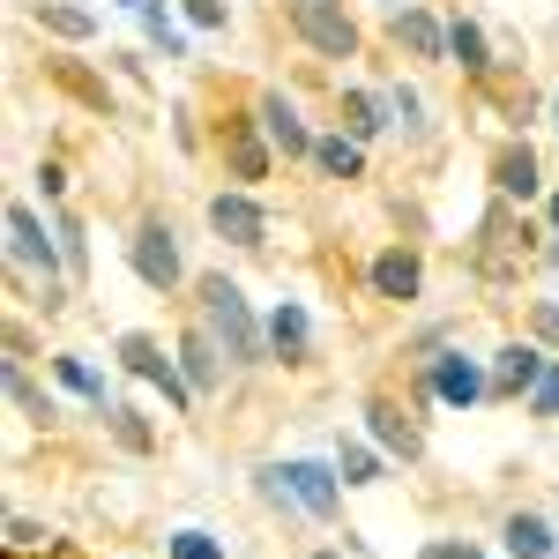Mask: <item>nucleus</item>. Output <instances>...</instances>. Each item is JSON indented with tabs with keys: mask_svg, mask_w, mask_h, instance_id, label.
Segmentation results:
<instances>
[{
	"mask_svg": "<svg viewBox=\"0 0 559 559\" xmlns=\"http://www.w3.org/2000/svg\"><path fill=\"white\" fill-rule=\"evenodd\" d=\"M194 321L224 344L231 373H261V366H276V358H269V313H254V299L239 292V276L202 269V276H194Z\"/></svg>",
	"mask_w": 559,
	"mask_h": 559,
	"instance_id": "f257e3e1",
	"label": "nucleus"
},
{
	"mask_svg": "<svg viewBox=\"0 0 559 559\" xmlns=\"http://www.w3.org/2000/svg\"><path fill=\"white\" fill-rule=\"evenodd\" d=\"M545 254V216L515 210V202H485V216H477V239H471V269L477 284H492V292H508L530 261Z\"/></svg>",
	"mask_w": 559,
	"mask_h": 559,
	"instance_id": "f03ea898",
	"label": "nucleus"
},
{
	"mask_svg": "<svg viewBox=\"0 0 559 559\" xmlns=\"http://www.w3.org/2000/svg\"><path fill=\"white\" fill-rule=\"evenodd\" d=\"M0 231H8V269H23L31 292H38V306H45V313H60V306L75 299V276H68V254H60L52 216H38L31 202H8Z\"/></svg>",
	"mask_w": 559,
	"mask_h": 559,
	"instance_id": "7ed1b4c3",
	"label": "nucleus"
},
{
	"mask_svg": "<svg viewBox=\"0 0 559 559\" xmlns=\"http://www.w3.org/2000/svg\"><path fill=\"white\" fill-rule=\"evenodd\" d=\"M411 403H440V411H463L471 418L477 403H492V358L448 344L432 366H411Z\"/></svg>",
	"mask_w": 559,
	"mask_h": 559,
	"instance_id": "20e7f679",
	"label": "nucleus"
},
{
	"mask_svg": "<svg viewBox=\"0 0 559 559\" xmlns=\"http://www.w3.org/2000/svg\"><path fill=\"white\" fill-rule=\"evenodd\" d=\"M128 269H134V284H142V292H157V299H179V292H194L173 216H157V210L134 216V231H128Z\"/></svg>",
	"mask_w": 559,
	"mask_h": 559,
	"instance_id": "39448f33",
	"label": "nucleus"
},
{
	"mask_svg": "<svg viewBox=\"0 0 559 559\" xmlns=\"http://www.w3.org/2000/svg\"><path fill=\"white\" fill-rule=\"evenodd\" d=\"M112 358H120V373H128V381L157 388L173 418H194V403H202V395H194V381L179 373V350H165V336H150V329H128V336L112 344Z\"/></svg>",
	"mask_w": 559,
	"mask_h": 559,
	"instance_id": "423d86ee",
	"label": "nucleus"
},
{
	"mask_svg": "<svg viewBox=\"0 0 559 559\" xmlns=\"http://www.w3.org/2000/svg\"><path fill=\"white\" fill-rule=\"evenodd\" d=\"M284 23L313 60H358L366 52V31H358V15L344 0H284Z\"/></svg>",
	"mask_w": 559,
	"mask_h": 559,
	"instance_id": "0eeeda50",
	"label": "nucleus"
},
{
	"mask_svg": "<svg viewBox=\"0 0 559 559\" xmlns=\"http://www.w3.org/2000/svg\"><path fill=\"white\" fill-rule=\"evenodd\" d=\"M216 165H224L231 187H261V179L276 173V142L261 134L254 105H239V112H224V120H216Z\"/></svg>",
	"mask_w": 559,
	"mask_h": 559,
	"instance_id": "6e6552de",
	"label": "nucleus"
},
{
	"mask_svg": "<svg viewBox=\"0 0 559 559\" xmlns=\"http://www.w3.org/2000/svg\"><path fill=\"white\" fill-rule=\"evenodd\" d=\"M366 440L381 448L388 463H426V426H418V403H403V395H388V388H373L366 395Z\"/></svg>",
	"mask_w": 559,
	"mask_h": 559,
	"instance_id": "1a4fd4ad",
	"label": "nucleus"
},
{
	"mask_svg": "<svg viewBox=\"0 0 559 559\" xmlns=\"http://www.w3.org/2000/svg\"><path fill=\"white\" fill-rule=\"evenodd\" d=\"M254 120H261V134L276 142V157L284 165H313V142H321V128L299 112V97L284 83H261L254 90Z\"/></svg>",
	"mask_w": 559,
	"mask_h": 559,
	"instance_id": "9d476101",
	"label": "nucleus"
},
{
	"mask_svg": "<svg viewBox=\"0 0 559 559\" xmlns=\"http://www.w3.org/2000/svg\"><path fill=\"white\" fill-rule=\"evenodd\" d=\"M366 292L381 306H418L426 299V247L418 239H388L381 254L366 261Z\"/></svg>",
	"mask_w": 559,
	"mask_h": 559,
	"instance_id": "9b49d317",
	"label": "nucleus"
},
{
	"mask_svg": "<svg viewBox=\"0 0 559 559\" xmlns=\"http://www.w3.org/2000/svg\"><path fill=\"white\" fill-rule=\"evenodd\" d=\"M388 45L418 68H448V15L426 8V0H395L388 8Z\"/></svg>",
	"mask_w": 559,
	"mask_h": 559,
	"instance_id": "f8f14e48",
	"label": "nucleus"
},
{
	"mask_svg": "<svg viewBox=\"0 0 559 559\" xmlns=\"http://www.w3.org/2000/svg\"><path fill=\"white\" fill-rule=\"evenodd\" d=\"M485 179H492V194H500V202H515V210H537V202H545V187H552V179H545V157H537L522 134H508V142L485 157Z\"/></svg>",
	"mask_w": 559,
	"mask_h": 559,
	"instance_id": "ddd939ff",
	"label": "nucleus"
},
{
	"mask_svg": "<svg viewBox=\"0 0 559 559\" xmlns=\"http://www.w3.org/2000/svg\"><path fill=\"white\" fill-rule=\"evenodd\" d=\"M202 216H210L216 239H224V247H239V254H261V247H269V210H261L254 187H216Z\"/></svg>",
	"mask_w": 559,
	"mask_h": 559,
	"instance_id": "4468645a",
	"label": "nucleus"
},
{
	"mask_svg": "<svg viewBox=\"0 0 559 559\" xmlns=\"http://www.w3.org/2000/svg\"><path fill=\"white\" fill-rule=\"evenodd\" d=\"M284 477H292V492H299L306 522H336L344 515V471H336V455H284Z\"/></svg>",
	"mask_w": 559,
	"mask_h": 559,
	"instance_id": "2eb2a0df",
	"label": "nucleus"
},
{
	"mask_svg": "<svg viewBox=\"0 0 559 559\" xmlns=\"http://www.w3.org/2000/svg\"><path fill=\"white\" fill-rule=\"evenodd\" d=\"M448 68H455V75H463L471 90H492V83H500V52H492V31H485L477 15H463V8L448 15Z\"/></svg>",
	"mask_w": 559,
	"mask_h": 559,
	"instance_id": "dca6fc26",
	"label": "nucleus"
},
{
	"mask_svg": "<svg viewBox=\"0 0 559 559\" xmlns=\"http://www.w3.org/2000/svg\"><path fill=\"white\" fill-rule=\"evenodd\" d=\"M545 366H552V350L537 336H508L492 350V403H530V388L545 381Z\"/></svg>",
	"mask_w": 559,
	"mask_h": 559,
	"instance_id": "f3484780",
	"label": "nucleus"
},
{
	"mask_svg": "<svg viewBox=\"0 0 559 559\" xmlns=\"http://www.w3.org/2000/svg\"><path fill=\"white\" fill-rule=\"evenodd\" d=\"M45 83L60 90V97H75L90 120H120V97H112V83H105L97 68H83V60H60V52H45Z\"/></svg>",
	"mask_w": 559,
	"mask_h": 559,
	"instance_id": "a211bd4d",
	"label": "nucleus"
},
{
	"mask_svg": "<svg viewBox=\"0 0 559 559\" xmlns=\"http://www.w3.org/2000/svg\"><path fill=\"white\" fill-rule=\"evenodd\" d=\"M336 128L358 134L366 150L395 134V112H388V90H366V83H336Z\"/></svg>",
	"mask_w": 559,
	"mask_h": 559,
	"instance_id": "6ab92c4d",
	"label": "nucleus"
},
{
	"mask_svg": "<svg viewBox=\"0 0 559 559\" xmlns=\"http://www.w3.org/2000/svg\"><path fill=\"white\" fill-rule=\"evenodd\" d=\"M173 350H179V373L194 381V395H216V388H224V366H231V358H224V344H216L194 313H187V329L173 336Z\"/></svg>",
	"mask_w": 559,
	"mask_h": 559,
	"instance_id": "aec40b11",
	"label": "nucleus"
},
{
	"mask_svg": "<svg viewBox=\"0 0 559 559\" xmlns=\"http://www.w3.org/2000/svg\"><path fill=\"white\" fill-rule=\"evenodd\" d=\"M269 358L276 366H313V313H306L299 299H276L269 306Z\"/></svg>",
	"mask_w": 559,
	"mask_h": 559,
	"instance_id": "412c9836",
	"label": "nucleus"
},
{
	"mask_svg": "<svg viewBox=\"0 0 559 559\" xmlns=\"http://www.w3.org/2000/svg\"><path fill=\"white\" fill-rule=\"evenodd\" d=\"M0 388H8V403H15V418H23V426H38V432L60 426V395H52V388H45L31 366L0 358Z\"/></svg>",
	"mask_w": 559,
	"mask_h": 559,
	"instance_id": "4be33fe9",
	"label": "nucleus"
},
{
	"mask_svg": "<svg viewBox=\"0 0 559 559\" xmlns=\"http://www.w3.org/2000/svg\"><path fill=\"white\" fill-rule=\"evenodd\" d=\"M313 173L336 179V187H358V179H373V150H366L358 134H344V128H321V142H313Z\"/></svg>",
	"mask_w": 559,
	"mask_h": 559,
	"instance_id": "5701e85b",
	"label": "nucleus"
},
{
	"mask_svg": "<svg viewBox=\"0 0 559 559\" xmlns=\"http://www.w3.org/2000/svg\"><path fill=\"white\" fill-rule=\"evenodd\" d=\"M500 552L508 559H559V522L537 508H508L500 515Z\"/></svg>",
	"mask_w": 559,
	"mask_h": 559,
	"instance_id": "b1692460",
	"label": "nucleus"
},
{
	"mask_svg": "<svg viewBox=\"0 0 559 559\" xmlns=\"http://www.w3.org/2000/svg\"><path fill=\"white\" fill-rule=\"evenodd\" d=\"M134 23H142V38H150V52H157V60H194V31H187L179 0H150Z\"/></svg>",
	"mask_w": 559,
	"mask_h": 559,
	"instance_id": "393cba45",
	"label": "nucleus"
},
{
	"mask_svg": "<svg viewBox=\"0 0 559 559\" xmlns=\"http://www.w3.org/2000/svg\"><path fill=\"white\" fill-rule=\"evenodd\" d=\"M52 381L68 388V395H83V403H90V418H105V411H112V403H120V395H112V388H105V373H97V366H90L83 350H52Z\"/></svg>",
	"mask_w": 559,
	"mask_h": 559,
	"instance_id": "a878e982",
	"label": "nucleus"
},
{
	"mask_svg": "<svg viewBox=\"0 0 559 559\" xmlns=\"http://www.w3.org/2000/svg\"><path fill=\"white\" fill-rule=\"evenodd\" d=\"M31 23H38L45 38H60V45H90L105 23H97V8H83V0H38L31 8Z\"/></svg>",
	"mask_w": 559,
	"mask_h": 559,
	"instance_id": "bb28decb",
	"label": "nucleus"
},
{
	"mask_svg": "<svg viewBox=\"0 0 559 559\" xmlns=\"http://www.w3.org/2000/svg\"><path fill=\"white\" fill-rule=\"evenodd\" d=\"M60 545H68V537H60L52 522H38V515H8L0 522V552L8 559H52Z\"/></svg>",
	"mask_w": 559,
	"mask_h": 559,
	"instance_id": "cd10ccee",
	"label": "nucleus"
},
{
	"mask_svg": "<svg viewBox=\"0 0 559 559\" xmlns=\"http://www.w3.org/2000/svg\"><path fill=\"white\" fill-rule=\"evenodd\" d=\"M105 432H112V448L134 455V463H150V455H157V426H150L134 403H112V411H105Z\"/></svg>",
	"mask_w": 559,
	"mask_h": 559,
	"instance_id": "c85d7f7f",
	"label": "nucleus"
},
{
	"mask_svg": "<svg viewBox=\"0 0 559 559\" xmlns=\"http://www.w3.org/2000/svg\"><path fill=\"white\" fill-rule=\"evenodd\" d=\"M254 500L276 522H306V508H299V492H292V477H284V463H254Z\"/></svg>",
	"mask_w": 559,
	"mask_h": 559,
	"instance_id": "c756f323",
	"label": "nucleus"
},
{
	"mask_svg": "<svg viewBox=\"0 0 559 559\" xmlns=\"http://www.w3.org/2000/svg\"><path fill=\"white\" fill-rule=\"evenodd\" d=\"M336 471H344V485L358 492V485H381V471H388V455L358 432V440H336Z\"/></svg>",
	"mask_w": 559,
	"mask_h": 559,
	"instance_id": "7c9ffc66",
	"label": "nucleus"
},
{
	"mask_svg": "<svg viewBox=\"0 0 559 559\" xmlns=\"http://www.w3.org/2000/svg\"><path fill=\"white\" fill-rule=\"evenodd\" d=\"M52 231H60V254H68V276L83 284V276H90V224H83V210H68V202H60V210H52Z\"/></svg>",
	"mask_w": 559,
	"mask_h": 559,
	"instance_id": "2f4dec72",
	"label": "nucleus"
},
{
	"mask_svg": "<svg viewBox=\"0 0 559 559\" xmlns=\"http://www.w3.org/2000/svg\"><path fill=\"white\" fill-rule=\"evenodd\" d=\"M388 112H395L403 142H426V134H432V120H426V90H418V83H388Z\"/></svg>",
	"mask_w": 559,
	"mask_h": 559,
	"instance_id": "473e14b6",
	"label": "nucleus"
},
{
	"mask_svg": "<svg viewBox=\"0 0 559 559\" xmlns=\"http://www.w3.org/2000/svg\"><path fill=\"white\" fill-rule=\"evenodd\" d=\"M179 15H187V31H202V38H224V31H231V0H179Z\"/></svg>",
	"mask_w": 559,
	"mask_h": 559,
	"instance_id": "72a5a7b5",
	"label": "nucleus"
},
{
	"mask_svg": "<svg viewBox=\"0 0 559 559\" xmlns=\"http://www.w3.org/2000/svg\"><path fill=\"white\" fill-rule=\"evenodd\" d=\"M522 336H537V344L559 358V299H530L522 306Z\"/></svg>",
	"mask_w": 559,
	"mask_h": 559,
	"instance_id": "f704fd0d",
	"label": "nucleus"
},
{
	"mask_svg": "<svg viewBox=\"0 0 559 559\" xmlns=\"http://www.w3.org/2000/svg\"><path fill=\"white\" fill-rule=\"evenodd\" d=\"M165 559H224V537L216 530H173L165 537Z\"/></svg>",
	"mask_w": 559,
	"mask_h": 559,
	"instance_id": "c9c22d12",
	"label": "nucleus"
},
{
	"mask_svg": "<svg viewBox=\"0 0 559 559\" xmlns=\"http://www.w3.org/2000/svg\"><path fill=\"white\" fill-rule=\"evenodd\" d=\"M522 411H530V418H545V426H559V358L545 366V381L530 388V403H522Z\"/></svg>",
	"mask_w": 559,
	"mask_h": 559,
	"instance_id": "e433bc0d",
	"label": "nucleus"
},
{
	"mask_svg": "<svg viewBox=\"0 0 559 559\" xmlns=\"http://www.w3.org/2000/svg\"><path fill=\"white\" fill-rule=\"evenodd\" d=\"M0 350H8V358H15V366H31V358H38V329H31V321H23V313H15V321H8V329H0Z\"/></svg>",
	"mask_w": 559,
	"mask_h": 559,
	"instance_id": "4c0bfd02",
	"label": "nucleus"
},
{
	"mask_svg": "<svg viewBox=\"0 0 559 559\" xmlns=\"http://www.w3.org/2000/svg\"><path fill=\"white\" fill-rule=\"evenodd\" d=\"M411 559H485V545L477 537H426Z\"/></svg>",
	"mask_w": 559,
	"mask_h": 559,
	"instance_id": "58836bf2",
	"label": "nucleus"
},
{
	"mask_svg": "<svg viewBox=\"0 0 559 559\" xmlns=\"http://www.w3.org/2000/svg\"><path fill=\"white\" fill-rule=\"evenodd\" d=\"M38 187H45V210H60L68 202V165L60 157H38Z\"/></svg>",
	"mask_w": 559,
	"mask_h": 559,
	"instance_id": "ea45409f",
	"label": "nucleus"
},
{
	"mask_svg": "<svg viewBox=\"0 0 559 559\" xmlns=\"http://www.w3.org/2000/svg\"><path fill=\"white\" fill-rule=\"evenodd\" d=\"M173 134H179V150H202V128H194V112H187V105L173 112Z\"/></svg>",
	"mask_w": 559,
	"mask_h": 559,
	"instance_id": "a19ab883",
	"label": "nucleus"
},
{
	"mask_svg": "<svg viewBox=\"0 0 559 559\" xmlns=\"http://www.w3.org/2000/svg\"><path fill=\"white\" fill-rule=\"evenodd\" d=\"M537 216H545V231H559V187H545V202H537Z\"/></svg>",
	"mask_w": 559,
	"mask_h": 559,
	"instance_id": "79ce46f5",
	"label": "nucleus"
},
{
	"mask_svg": "<svg viewBox=\"0 0 559 559\" xmlns=\"http://www.w3.org/2000/svg\"><path fill=\"white\" fill-rule=\"evenodd\" d=\"M537 261H545V269L559 276V231H545V254H537Z\"/></svg>",
	"mask_w": 559,
	"mask_h": 559,
	"instance_id": "37998d69",
	"label": "nucleus"
},
{
	"mask_svg": "<svg viewBox=\"0 0 559 559\" xmlns=\"http://www.w3.org/2000/svg\"><path fill=\"white\" fill-rule=\"evenodd\" d=\"M105 8H120V15H142V8H150V0H105Z\"/></svg>",
	"mask_w": 559,
	"mask_h": 559,
	"instance_id": "c03bdc74",
	"label": "nucleus"
},
{
	"mask_svg": "<svg viewBox=\"0 0 559 559\" xmlns=\"http://www.w3.org/2000/svg\"><path fill=\"white\" fill-rule=\"evenodd\" d=\"M545 112H552V128H559V97H552V105H545Z\"/></svg>",
	"mask_w": 559,
	"mask_h": 559,
	"instance_id": "a18cd8bd",
	"label": "nucleus"
},
{
	"mask_svg": "<svg viewBox=\"0 0 559 559\" xmlns=\"http://www.w3.org/2000/svg\"><path fill=\"white\" fill-rule=\"evenodd\" d=\"M313 559H344V552H313Z\"/></svg>",
	"mask_w": 559,
	"mask_h": 559,
	"instance_id": "49530a36",
	"label": "nucleus"
},
{
	"mask_svg": "<svg viewBox=\"0 0 559 559\" xmlns=\"http://www.w3.org/2000/svg\"><path fill=\"white\" fill-rule=\"evenodd\" d=\"M31 8H38V0H31Z\"/></svg>",
	"mask_w": 559,
	"mask_h": 559,
	"instance_id": "de8ad7c7",
	"label": "nucleus"
}]
</instances>
